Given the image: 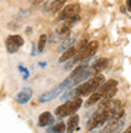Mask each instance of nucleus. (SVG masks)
Listing matches in <instances>:
<instances>
[{
    "label": "nucleus",
    "mask_w": 131,
    "mask_h": 133,
    "mask_svg": "<svg viewBox=\"0 0 131 133\" xmlns=\"http://www.w3.org/2000/svg\"><path fill=\"white\" fill-rule=\"evenodd\" d=\"M121 116H124V109L120 101L112 98L107 102H103L99 104L98 109L91 116V119L89 120L88 130L91 131L93 128L101 127L106 122H109L110 120Z\"/></svg>",
    "instance_id": "1"
},
{
    "label": "nucleus",
    "mask_w": 131,
    "mask_h": 133,
    "mask_svg": "<svg viewBox=\"0 0 131 133\" xmlns=\"http://www.w3.org/2000/svg\"><path fill=\"white\" fill-rule=\"evenodd\" d=\"M104 82V76L102 74H97L95 76H92L91 79H89L88 81L83 82L82 85H79L75 88L74 95L75 97H84V96H89L93 93Z\"/></svg>",
    "instance_id": "2"
},
{
    "label": "nucleus",
    "mask_w": 131,
    "mask_h": 133,
    "mask_svg": "<svg viewBox=\"0 0 131 133\" xmlns=\"http://www.w3.org/2000/svg\"><path fill=\"white\" fill-rule=\"evenodd\" d=\"M83 104V99L79 97H74L71 101L66 102L64 104L60 105L58 108L55 110V114L58 117H67V116L73 115L74 112H77L79 110V108Z\"/></svg>",
    "instance_id": "3"
},
{
    "label": "nucleus",
    "mask_w": 131,
    "mask_h": 133,
    "mask_svg": "<svg viewBox=\"0 0 131 133\" xmlns=\"http://www.w3.org/2000/svg\"><path fill=\"white\" fill-rule=\"evenodd\" d=\"M117 86H118L117 80H113V79H110V80H108L107 82L102 84L93 93H91L90 98H89L88 102H86V105H92V104H95V103H97V102L101 101L110 90L115 88Z\"/></svg>",
    "instance_id": "4"
},
{
    "label": "nucleus",
    "mask_w": 131,
    "mask_h": 133,
    "mask_svg": "<svg viewBox=\"0 0 131 133\" xmlns=\"http://www.w3.org/2000/svg\"><path fill=\"white\" fill-rule=\"evenodd\" d=\"M69 88H71L69 81L66 79L63 82H61L60 85H57L56 87L51 88L50 91L43 93V95L39 97V102H41V103H46V102L52 101V99H55L56 97H58V96H60L62 92H64L66 90H69Z\"/></svg>",
    "instance_id": "5"
},
{
    "label": "nucleus",
    "mask_w": 131,
    "mask_h": 133,
    "mask_svg": "<svg viewBox=\"0 0 131 133\" xmlns=\"http://www.w3.org/2000/svg\"><path fill=\"white\" fill-rule=\"evenodd\" d=\"M97 50H98V41L93 40V41L86 44L85 47H83V49L73 57V63H77V62H80V61L88 59V58L92 57L96 53Z\"/></svg>",
    "instance_id": "6"
},
{
    "label": "nucleus",
    "mask_w": 131,
    "mask_h": 133,
    "mask_svg": "<svg viewBox=\"0 0 131 133\" xmlns=\"http://www.w3.org/2000/svg\"><path fill=\"white\" fill-rule=\"evenodd\" d=\"M79 12H80V5L79 4H69L67 6H64V9L61 10L60 15H58V21L69 19V18L79 15Z\"/></svg>",
    "instance_id": "7"
},
{
    "label": "nucleus",
    "mask_w": 131,
    "mask_h": 133,
    "mask_svg": "<svg viewBox=\"0 0 131 133\" xmlns=\"http://www.w3.org/2000/svg\"><path fill=\"white\" fill-rule=\"evenodd\" d=\"M24 44V40L21 35H9L6 38V50L7 52L15 53L17 52L18 49Z\"/></svg>",
    "instance_id": "8"
},
{
    "label": "nucleus",
    "mask_w": 131,
    "mask_h": 133,
    "mask_svg": "<svg viewBox=\"0 0 131 133\" xmlns=\"http://www.w3.org/2000/svg\"><path fill=\"white\" fill-rule=\"evenodd\" d=\"M124 122L125 120L123 116L121 117H115V119L110 120L108 122V125L99 133H119L123 130V127H124Z\"/></svg>",
    "instance_id": "9"
},
{
    "label": "nucleus",
    "mask_w": 131,
    "mask_h": 133,
    "mask_svg": "<svg viewBox=\"0 0 131 133\" xmlns=\"http://www.w3.org/2000/svg\"><path fill=\"white\" fill-rule=\"evenodd\" d=\"M32 96H33L32 88L24 87V88H22L21 91L16 95V98L15 99H16V102H17L18 104H26V103H28V102L30 101Z\"/></svg>",
    "instance_id": "10"
},
{
    "label": "nucleus",
    "mask_w": 131,
    "mask_h": 133,
    "mask_svg": "<svg viewBox=\"0 0 131 133\" xmlns=\"http://www.w3.org/2000/svg\"><path fill=\"white\" fill-rule=\"evenodd\" d=\"M108 65V59L107 58H99L90 66V76H95L99 71H102L103 69H106Z\"/></svg>",
    "instance_id": "11"
},
{
    "label": "nucleus",
    "mask_w": 131,
    "mask_h": 133,
    "mask_svg": "<svg viewBox=\"0 0 131 133\" xmlns=\"http://www.w3.org/2000/svg\"><path fill=\"white\" fill-rule=\"evenodd\" d=\"M78 52H79L78 46H71V47H68L66 51H63L62 56L60 57V62L61 63H63V62H66V61L71 59V58H73Z\"/></svg>",
    "instance_id": "12"
},
{
    "label": "nucleus",
    "mask_w": 131,
    "mask_h": 133,
    "mask_svg": "<svg viewBox=\"0 0 131 133\" xmlns=\"http://www.w3.org/2000/svg\"><path fill=\"white\" fill-rule=\"evenodd\" d=\"M78 123H79V116L78 115H71V117L68 119V122L66 125V131L67 133H73L74 130L78 127Z\"/></svg>",
    "instance_id": "13"
},
{
    "label": "nucleus",
    "mask_w": 131,
    "mask_h": 133,
    "mask_svg": "<svg viewBox=\"0 0 131 133\" xmlns=\"http://www.w3.org/2000/svg\"><path fill=\"white\" fill-rule=\"evenodd\" d=\"M52 122H53V117L49 111L43 112L39 116V122L38 123H39L40 127H46V126H49V125H52Z\"/></svg>",
    "instance_id": "14"
},
{
    "label": "nucleus",
    "mask_w": 131,
    "mask_h": 133,
    "mask_svg": "<svg viewBox=\"0 0 131 133\" xmlns=\"http://www.w3.org/2000/svg\"><path fill=\"white\" fill-rule=\"evenodd\" d=\"M74 42H75V38H74V36L68 35V36H66V38H64L63 41L61 42V45L58 46V51L63 52V51H66V50L68 49V47H71Z\"/></svg>",
    "instance_id": "15"
},
{
    "label": "nucleus",
    "mask_w": 131,
    "mask_h": 133,
    "mask_svg": "<svg viewBox=\"0 0 131 133\" xmlns=\"http://www.w3.org/2000/svg\"><path fill=\"white\" fill-rule=\"evenodd\" d=\"M64 3H66V0H55L51 3L50 5V11L52 12V14H57V12H60L62 10V7H63Z\"/></svg>",
    "instance_id": "16"
},
{
    "label": "nucleus",
    "mask_w": 131,
    "mask_h": 133,
    "mask_svg": "<svg viewBox=\"0 0 131 133\" xmlns=\"http://www.w3.org/2000/svg\"><path fill=\"white\" fill-rule=\"evenodd\" d=\"M46 41H47V36H46L45 34L40 35L39 42H38V51H39V52H43V51H44L45 45H46Z\"/></svg>",
    "instance_id": "17"
},
{
    "label": "nucleus",
    "mask_w": 131,
    "mask_h": 133,
    "mask_svg": "<svg viewBox=\"0 0 131 133\" xmlns=\"http://www.w3.org/2000/svg\"><path fill=\"white\" fill-rule=\"evenodd\" d=\"M52 132L53 133H64L66 132V125H64V122H60V123H57V125H55V126L52 127Z\"/></svg>",
    "instance_id": "18"
},
{
    "label": "nucleus",
    "mask_w": 131,
    "mask_h": 133,
    "mask_svg": "<svg viewBox=\"0 0 131 133\" xmlns=\"http://www.w3.org/2000/svg\"><path fill=\"white\" fill-rule=\"evenodd\" d=\"M18 68H20V71H21V73H24V79H27V77H28V75H29V73L28 71H27V69H26V68H23V66H18Z\"/></svg>",
    "instance_id": "19"
},
{
    "label": "nucleus",
    "mask_w": 131,
    "mask_h": 133,
    "mask_svg": "<svg viewBox=\"0 0 131 133\" xmlns=\"http://www.w3.org/2000/svg\"><path fill=\"white\" fill-rule=\"evenodd\" d=\"M126 6H128V9L131 11V0H126Z\"/></svg>",
    "instance_id": "20"
},
{
    "label": "nucleus",
    "mask_w": 131,
    "mask_h": 133,
    "mask_svg": "<svg viewBox=\"0 0 131 133\" xmlns=\"http://www.w3.org/2000/svg\"><path fill=\"white\" fill-rule=\"evenodd\" d=\"M123 133H131V126H129L128 128H126V130H125Z\"/></svg>",
    "instance_id": "21"
}]
</instances>
